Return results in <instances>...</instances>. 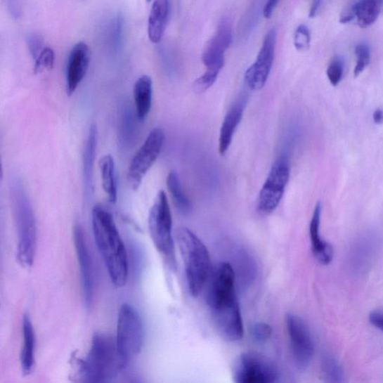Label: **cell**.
Instances as JSON below:
<instances>
[{
    "mask_svg": "<svg viewBox=\"0 0 383 383\" xmlns=\"http://www.w3.org/2000/svg\"><path fill=\"white\" fill-rule=\"evenodd\" d=\"M93 233L99 252L116 287H123L129 280V261L123 240L112 215L97 205L91 212Z\"/></svg>",
    "mask_w": 383,
    "mask_h": 383,
    "instance_id": "obj_1",
    "label": "cell"
},
{
    "mask_svg": "<svg viewBox=\"0 0 383 383\" xmlns=\"http://www.w3.org/2000/svg\"><path fill=\"white\" fill-rule=\"evenodd\" d=\"M126 364L115 337L98 332L93 336L86 357L77 363V373L84 382H108L117 377Z\"/></svg>",
    "mask_w": 383,
    "mask_h": 383,
    "instance_id": "obj_2",
    "label": "cell"
},
{
    "mask_svg": "<svg viewBox=\"0 0 383 383\" xmlns=\"http://www.w3.org/2000/svg\"><path fill=\"white\" fill-rule=\"evenodd\" d=\"M11 191L18 229L17 259L22 268L29 269L34 264L37 253L36 216L29 195L19 181L13 183Z\"/></svg>",
    "mask_w": 383,
    "mask_h": 383,
    "instance_id": "obj_3",
    "label": "cell"
},
{
    "mask_svg": "<svg viewBox=\"0 0 383 383\" xmlns=\"http://www.w3.org/2000/svg\"><path fill=\"white\" fill-rule=\"evenodd\" d=\"M177 241L190 293L198 297L212 272L210 254L202 241L187 228L177 231Z\"/></svg>",
    "mask_w": 383,
    "mask_h": 383,
    "instance_id": "obj_4",
    "label": "cell"
},
{
    "mask_svg": "<svg viewBox=\"0 0 383 383\" xmlns=\"http://www.w3.org/2000/svg\"><path fill=\"white\" fill-rule=\"evenodd\" d=\"M232 39L233 32L231 23L227 20H223L219 22L214 36L205 46L202 60L206 71L194 82L193 88L195 93L201 94L215 84L225 65V53L231 44Z\"/></svg>",
    "mask_w": 383,
    "mask_h": 383,
    "instance_id": "obj_5",
    "label": "cell"
},
{
    "mask_svg": "<svg viewBox=\"0 0 383 383\" xmlns=\"http://www.w3.org/2000/svg\"><path fill=\"white\" fill-rule=\"evenodd\" d=\"M150 238L158 252L166 258L171 268H175V245L172 236V216L169 201L164 191H160L148 216Z\"/></svg>",
    "mask_w": 383,
    "mask_h": 383,
    "instance_id": "obj_6",
    "label": "cell"
},
{
    "mask_svg": "<svg viewBox=\"0 0 383 383\" xmlns=\"http://www.w3.org/2000/svg\"><path fill=\"white\" fill-rule=\"evenodd\" d=\"M144 339L143 320L131 305H122L118 315L115 340L124 361L129 363L141 352Z\"/></svg>",
    "mask_w": 383,
    "mask_h": 383,
    "instance_id": "obj_7",
    "label": "cell"
},
{
    "mask_svg": "<svg viewBox=\"0 0 383 383\" xmlns=\"http://www.w3.org/2000/svg\"><path fill=\"white\" fill-rule=\"evenodd\" d=\"M232 376L238 383H273L278 379V371L268 357L258 353L247 352L235 359Z\"/></svg>",
    "mask_w": 383,
    "mask_h": 383,
    "instance_id": "obj_8",
    "label": "cell"
},
{
    "mask_svg": "<svg viewBox=\"0 0 383 383\" xmlns=\"http://www.w3.org/2000/svg\"><path fill=\"white\" fill-rule=\"evenodd\" d=\"M206 300L211 311L222 309L238 300L236 275L228 262L219 263L207 281Z\"/></svg>",
    "mask_w": 383,
    "mask_h": 383,
    "instance_id": "obj_9",
    "label": "cell"
},
{
    "mask_svg": "<svg viewBox=\"0 0 383 383\" xmlns=\"http://www.w3.org/2000/svg\"><path fill=\"white\" fill-rule=\"evenodd\" d=\"M165 138L164 131L155 129L137 150L127 173V179L134 190L137 191L141 188L146 174L155 164L164 145Z\"/></svg>",
    "mask_w": 383,
    "mask_h": 383,
    "instance_id": "obj_10",
    "label": "cell"
},
{
    "mask_svg": "<svg viewBox=\"0 0 383 383\" xmlns=\"http://www.w3.org/2000/svg\"><path fill=\"white\" fill-rule=\"evenodd\" d=\"M290 178V168L286 160H278L273 165L261 190L258 211L262 215L272 214L280 205Z\"/></svg>",
    "mask_w": 383,
    "mask_h": 383,
    "instance_id": "obj_11",
    "label": "cell"
},
{
    "mask_svg": "<svg viewBox=\"0 0 383 383\" xmlns=\"http://www.w3.org/2000/svg\"><path fill=\"white\" fill-rule=\"evenodd\" d=\"M277 32L271 29L266 33L257 60L247 70L245 84L252 91L264 88L270 76L274 62Z\"/></svg>",
    "mask_w": 383,
    "mask_h": 383,
    "instance_id": "obj_12",
    "label": "cell"
},
{
    "mask_svg": "<svg viewBox=\"0 0 383 383\" xmlns=\"http://www.w3.org/2000/svg\"><path fill=\"white\" fill-rule=\"evenodd\" d=\"M286 326L295 363L299 368L305 369L315 353L311 332L304 321L292 313L286 316Z\"/></svg>",
    "mask_w": 383,
    "mask_h": 383,
    "instance_id": "obj_13",
    "label": "cell"
},
{
    "mask_svg": "<svg viewBox=\"0 0 383 383\" xmlns=\"http://www.w3.org/2000/svg\"><path fill=\"white\" fill-rule=\"evenodd\" d=\"M381 247L379 238L368 233L358 238L348 254V266L351 273L357 276L365 275L372 266Z\"/></svg>",
    "mask_w": 383,
    "mask_h": 383,
    "instance_id": "obj_14",
    "label": "cell"
},
{
    "mask_svg": "<svg viewBox=\"0 0 383 383\" xmlns=\"http://www.w3.org/2000/svg\"><path fill=\"white\" fill-rule=\"evenodd\" d=\"M74 241L79 266L84 304L86 307L89 309L91 306L93 298H94V268H93V262L84 229L79 224H77L74 228Z\"/></svg>",
    "mask_w": 383,
    "mask_h": 383,
    "instance_id": "obj_15",
    "label": "cell"
},
{
    "mask_svg": "<svg viewBox=\"0 0 383 383\" xmlns=\"http://www.w3.org/2000/svg\"><path fill=\"white\" fill-rule=\"evenodd\" d=\"M91 62V51L85 42H78L70 52L67 64V93L71 96L86 75Z\"/></svg>",
    "mask_w": 383,
    "mask_h": 383,
    "instance_id": "obj_16",
    "label": "cell"
},
{
    "mask_svg": "<svg viewBox=\"0 0 383 383\" xmlns=\"http://www.w3.org/2000/svg\"><path fill=\"white\" fill-rule=\"evenodd\" d=\"M212 313L217 329L226 339L238 342L243 337L245 329L238 300Z\"/></svg>",
    "mask_w": 383,
    "mask_h": 383,
    "instance_id": "obj_17",
    "label": "cell"
},
{
    "mask_svg": "<svg viewBox=\"0 0 383 383\" xmlns=\"http://www.w3.org/2000/svg\"><path fill=\"white\" fill-rule=\"evenodd\" d=\"M247 103V97L240 96L226 114L219 133L218 147L219 155H224L228 152L238 126L242 119Z\"/></svg>",
    "mask_w": 383,
    "mask_h": 383,
    "instance_id": "obj_18",
    "label": "cell"
},
{
    "mask_svg": "<svg viewBox=\"0 0 383 383\" xmlns=\"http://www.w3.org/2000/svg\"><path fill=\"white\" fill-rule=\"evenodd\" d=\"M98 145V129L96 124L90 126L83 155V178L86 198H91L94 192L95 161Z\"/></svg>",
    "mask_w": 383,
    "mask_h": 383,
    "instance_id": "obj_19",
    "label": "cell"
},
{
    "mask_svg": "<svg viewBox=\"0 0 383 383\" xmlns=\"http://www.w3.org/2000/svg\"><path fill=\"white\" fill-rule=\"evenodd\" d=\"M321 209V204L318 202L311 220L309 235L313 254L320 264L328 265L333 259V249L320 234Z\"/></svg>",
    "mask_w": 383,
    "mask_h": 383,
    "instance_id": "obj_20",
    "label": "cell"
},
{
    "mask_svg": "<svg viewBox=\"0 0 383 383\" xmlns=\"http://www.w3.org/2000/svg\"><path fill=\"white\" fill-rule=\"evenodd\" d=\"M22 344L20 353V366L22 373L28 376L32 373L36 365V335L30 316L26 313L22 318Z\"/></svg>",
    "mask_w": 383,
    "mask_h": 383,
    "instance_id": "obj_21",
    "label": "cell"
},
{
    "mask_svg": "<svg viewBox=\"0 0 383 383\" xmlns=\"http://www.w3.org/2000/svg\"><path fill=\"white\" fill-rule=\"evenodd\" d=\"M169 13V0H155L148 22V38L153 44L160 43L164 37Z\"/></svg>",
    "mask_w": 383,
    "mask_h": 383,
    "instance_id": "obj_22",
    "label": "cell"
},
{
    "mask_svg": "<svg viewBox=\"0 0 383 383\" xmlns=\"http://www.w3.org/2000/svg\"><path fill=\"white\" fill-rule=\"evenodd\" d=\"M135 111L138 121H144L152 110L153 102V82L148 75L139 77L134 88Z\"/></svg>",
    "mask_w": 383,
    "mask_h": 383,
    "instance_id": "obj_23",
    "label": "cell"
},
{
    "mask_svg": "<svg viewBox=\"0 0 383 383\" xmlns=\"http://www.w3.org/2000/svg\"><path fill=\"white\" fill-rule=\"evenodd\" d=\"M102 187L110 203L118 200L117 173L113 157L110 155L102 157L99 160Z\"/></svg>",
    "mask_w": 383,
    "mask_h": 383,
    "instance_id": "obj_24",
    "label": "cell"
},
{
    "mask_svg": "<svg viewBox=\"0 0 383 383\" xmlns=\"http://www.w3.org/2000/svg\"><path fill=\"white\" fill-rule=\"evenodd\" d=\"M167 185L174 203L183 215L191 213L193 205L188 196L184 193L180 178L176 171H170L167 179Z\"/></svg>",
    "mask_w": 383,
    "mask_h": 383,
    "instance_id": "obj_25",
    "label": "cell"
},
{
    "mask_svg": "<svg viewBox=\"0 0 383 383\" xmlns=\"http://www.w3.org/2000/svg\"><path fill=\"white\" fill-rule=\"evenodd\" d=\"M354 13L358 26L367 28L377 20L380 13L379 0H359L353 5Z\"/></svg>",
    "mask_w": 383,
    "mask_h": 383,
    "instance_id": "obj_26",
    "label": "cell"
},
{
    "mask_svg": "<svg viewBox=\"0 0 383 383\" xmlns=\"http://www.w3.org/2000/svg\"><path fill=\"white\" fill-rule=\"evenodd\" d=\"M322 371L327 382L340 383L344 382V370L334 356L326 354L322 358Z\"/></svg>",
    "mask_w": 383,
    "mask_h": 383,
    "instance_id": "obj_27",
    "label": "cell"
},
{
    "mask_svg": "<svg viewBox=\"0 0 383 383\" xmlns=\"http://www.w3.org/2000/svg\"><path fill=\"white\" fill-rule=\"evenodd\" d=\"M34 74H41L51 70L55 64V53L51 48L44 46L43 50L34 60Z\"/></svg>",
    "mask_w": 383,
    "mask_h": 383,
    "instance_id": "obj_28",
    "label": "cell"
},
{
    "mask_svg": "<svg viewBox=\"0 0 383 383\" xmlns=\"http://www.w3.org/2000/svg\"><path fill=\"white\" fill-rule=\"evenodd\" d=\"M356 64L354 69V75H361L370 62V49L366 43L358 44L355 48Z\"/></svg>",
    "mask_w": 383,
    "mask_h": 383,
    "instance_id": "obj_29",
    "label": "cell"
},
{
    "mask_svg": "<svg viewBox=\"0 0 383 383\" xmlns=\"http://www.w3.org/2000/svg\"><path fill=\"white\" fill-rule=\"evenodd\" d=\"M344 72V61L341 58H335L330 64L327 71V77L333 86H337L340 84L343 78Z\"/></svg>",
    "mask_w": 383,
    "mask_h": 383,
    "instance_id": "obj_30",
    "label": "cell"
},
{
    "mask_svg": "<svg viewBox=\"0 0 383 383\" xmlns=\"http://www.w3.org/2000/svg\"><path fill=\"white\" fill-rule=\"evenodd\" d=\"M311 33L306 25H299L295 31L294 43L297 50L305 51L309 48Z\"/></svg>",
    "mask_w": 383,
    "mask_h": 383,
    "instance_id": "obj_31",
    "label": "cell"
},
{
    "mask_svg": "<svg viewBox=\"0 0 383 383\" xmlns=\"http://www.w3.org/2000/svg\"><path fill=\"white\" fill-rule=\"evenodd\" d=\"M273 330L269 324L259 322L254 323L251 328V335L254 341L264 343L271 337Z\"/></svg>",
    "mask_w": 383,
    "mask_h": 383,
    "instance_id": "obj_32",
    "label": "cell"
},
{
    "mask_svg": "<svg viewBox=\"0 0 383 383\" xmlns=\"http://www.w3.org/2000/svg\"><path fill=\"white\" fill-rule=\"evenodd\" d=\"M27 44L30 52L34 60L44 48L43 40L37 34H32L28 37Z\"/></svg>",
    "mask_w": 383,
    "mask_h": 383,
    "instance_id": "obj_33",
    "label": "cell"
},
{
    "mask_svg": "<svg viewBox=\"0 0 383 383\" xmlns=\"http://www.w3.org/2000/svg\"><path fill=\"white\" fill-rule=\"evenodd\" d=\"M280 0H268L264 7L263 14L266 19H270L273 15L278 3Z\"/></svg>",
    "mask_w": 383,
    "mask_h": 383,
    "instance_id": "obj_34",
    "label": "cell"
},
{
    "mask_svg": "<svg viewBox=\"0 0 383 383\" xmlns=\"http://www.w3.org/2000/svg\"><path fill=\"white\" fill-rule=\"evenodd\" d=\"M369 320L375 327L383 332V313L372 312L370 313Z\"/></svg>",
    "mask_w": 383,
    "mask_h": 383,
    "instance_id": "obj_35",
    "label": "cell"
},
{
    "mask_svg": "<svg viewBox=\"0 0 383 383\" xmlns=\"http://www.w3.org/2000/svg\"><path fill=\"white\" fill-rule=\"evenodd\" d=\"M356 18L355 13H354V8L353 6L349 8H348L341 16L340 22L342 23H348L350 22L351 20H353Z\"/></svg>",
    "mask_w": 383,
    "mask_h": 383,
    "instance_id": "obj_36",
    "label": "cell"
},
{
    "mask_svg": "<svg viewBox=\"0 0 383 383\" xmlns=\"http://www.w3.org/2000/svg\"><path fill=\"white\" fill-rule=\"evenodd\" d=\"M322 0H313L311 8L309 11V18H315L320 8Z\"/></svg>",
    "mask_w": 383,
    "mask_h": 383,
    "instance_id": "obj_37",
    "label": "cell"
},
{
    "mask_svg": "<svg viewBox=\"0 0 383 383\" xmlns=\"http://www.w3.org/2000/svg\"><path fill=\"white\" fill-rule=\"evenodd\" d=\"M374 122L377 124L383 123V110L381 109L377 110L373 114Z\"/></svg>",
    "mask_w": 383,
    "mask_h": 383,
    "instance_id": "obj_38",
    "label": "cell"
},
{
    "mask_svg": "<svg viewBox=\"0 0 383 383\" xmlns=\"http://www.w3.org/2000/svg\"><path fill=\"white\" fill-rule=\"evenodd\" d=\"M147 1H148V2H150V0H147Z\"/></svg>",
    "mask_w": 383,
    "mask_h": 383,
    "instance_id": "obj_39",
    "label": "cell"
}]
</instances>
